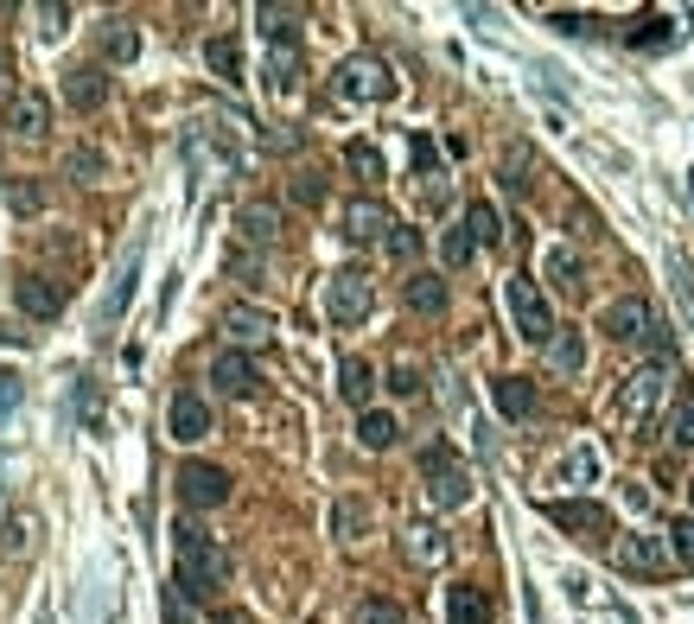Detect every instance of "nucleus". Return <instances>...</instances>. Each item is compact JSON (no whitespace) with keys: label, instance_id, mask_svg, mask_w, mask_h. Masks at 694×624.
<instances>
[{"label":"nucleus","instance_id":"13","mask_svg":"<svg viewBox=\"0 0 694 624\" xmlns=\"http://www.w3.org/2000/svg\"><path fill=\"white\" fill-rule=\"evenodd\" d=\"M166 427H173V440H204V434H211V402H204V396H198V389H179V396H173V414H166Z\"/></svg>","mask_w":694,"mask_h":624},{"label":"nucleus","instance_id":"46","mask_svg":"<svg viewBox=\"0 0 694 624\" xmlns=\"http://www.w3.org/2000/svg\"><path fill=\"white\" fill-rule=\"evenodd\" d=\"M20 402H26V376L20 369H0V414H13Z\"/></svg>","mask_w":694,"mask_h":624},{"label":"nucleus","instance_id":"54","mask_svg":"<svg viewBox=\"0 0 694 624\" xmlns=\"http://www.w3.org/2000/svg\"><path fill=\"white\" fill-rule=\"evenodd\" d=\"M567 472H574V478H580V484H586V478L599 472V466H592V452H586V446H580V452H574V459H567Z\"/></svg>","mask_w":694,"mask_h":624},{"label":"nucleus","instance_id":"42","mask_svg":"<svg viewBox=\"0 0 694 624\" xmlns=\"http://www.w3.org/2000/svg\"><path fill=\"white\" fill-rule=\"evenodd\" d=\"M357 624H408V612L396 599H364V605H357Z\"/></svg>","mask_w":694,"mask_h":624},{"label":"nucleus","instance_id":"4","mask_svg":"<svg viewBox=\"0 0 694 624\" xmlns=\"http://www.w3.org/2000/svg\"><path fill=\"white\" fill-rule=\"evenodd\" d=\"M504 299H510V319H516V338H522V344H542V351H549L554 344V313H549V294H542V287H536V281H529V274H510V281H504Z\"/></svg>","mask_w":694,"mask_h":624},{"label":"nucleus","instance_id":"25","mask_svg":"<svg viewBox=\"0 0 694 624\" xmlns=\"http://www.w3.org/2000/svg\"><path fill=\"white\" fill-rule=\"evenodd\" d=\"M338 396L351 408H369V396H376V369L364 364V357H344L338 364Z\"/></svg>","mask_w":694,"mask_h":624},{"label":"nucleus","instance_id":"19","mask_svg":"<svg viewBox=\"0 0 694 624\" xmlns=\"http://www.w3.org/2000/svg\"><path fill=\"white\" fill-rule=\"evenodd\" d=\"M402 554L414 561V567H446L452 542H446V529H434V522H414V529L402 535Z\"/></svg>","mask_w":694,"mask_h":624},{"label":"nucleus","instance_id":"1","mask_svg":"<svg viewBox=\"0 0 694 624\" xmlns=\"http://www.w3.org/2000/svg\"><path fill=\"white\" fill-rule=\"evenodd\" d=\"M669 376H675V364L650 357L644 369H631V376L619 382V396H612V421H619L631 440H644V434L657 427V408L669 402Z\"/></svg>","mask_w":694,"mask_h":624},{"label":"nucleus","instance_id":"47","mask_svg":"<svg viewBox=\"0 0 694 624\" xmlns=\"http://www.w3.org/2000/svg\"><path fill=\"white\" fill-rule=\"evenodd\" d=\"M529 173H536V160H529V153H510V160H504V185H510V191H529Z\"/></svg>","mask_w":694,"mask_h":624},{"label":"nucleus","instance_id":"5","mask_svg":"<svg viewBox=\"0 0 694 624\" xmlns=\"http://www.w3.org/2000/svg\"><path fill=\"white\" fill-rule=\"evenodd\" d=\"M421 478H427L434 510H459V504L472 497V478H466L459 452H452L446 440H427V446H421Z\"/></svg>","mask_w":694,"mask_h":624},{"label":"nucleus","instance_id":"31","mask_svg":"<svg viewBox=\"0 0 694 624\" xmlns=\"http://www.w3.org/2000/svg\"><path fill=\"white\" fill-rule=\"evenodd\" d=\"M549 364L561 369V376H580V369H586V338H580V331H554Z\"/></svg>","mask_w":694,"mask_h":624},{"label":"nucleus","instance_id":"29","mask_svg":"<svg viewBox=\"0 0 694 624\" xmlns=\"http://www.w3.org/2000/svg\"><path fill=\"white\" fill-rule=\"evenodd\" d=\"M0 198H7L13 217H38V211H45V185L38 179H7L0 185Z\"/></svg>","mask_w":694,"mask_h":624},{"label":"nucleus","instance_id":"12","mask_svg":"<svg viewBox=\"0 0 694 624\" xmlns=\"http://www.w3.org/2000/svg\"><path fill=\"white\" fill-rule=\"evenodd\" d=\"M223 331H230L236 351H249V344H268V338H274V319H268L261 306H249V299H236V306H223Z\"/></svg>","mask_w":694,"mask_h":624},{"label":"nucleus","instance_id":"27","mask_svg":"<svg viewBox=\"0 0 694 624\" xmlns=\"http://www.w3.org/2000/svg\"><path fill=\"white\" fill-rule=\"evenodd\" d=\"M256 26L268 45H299V7H261Z\"/></svg>","mask_w":694,"mask_h":624},{"label":"nucleus","instance_id":"28","mask_svg":"<svg viewBox=\"0 0 694 624\" xmlns=\"http://www.w3.org/2000/svg\"><path fill=\"white\" fill-rule=\"evenodd\" d=\"M268 90H281L287 96L293 83H299V45H268Z\"/></svg>","mask_w":694,"mask_h":624},{"label":"nucleus","instance_id":"33","mask_svg":"<svg viewBox=\"0 0 694 624\" xmlns=\"http://www.w3.org/2000/svg\"><path fill=\"white\" fill-rule=\"evenodd\" d=\"M466 229H472L478 249H497V243H504V223H497L491 204H466Z\"/></svg>","mask_w":694,"mask_h":624},{"label":"nucleus","instance_id":"45","mask_svg":"<svg viewBox=\"0 0 694 624\" xmlns=\"http://www.w3.org/2000/svg\"><path fill=\"white\" fill-rule=\"evenodd\" d=\"M77 414H83V427H90V434H103V414H96V382H90V376L77 382Z\"/></svg>","mask_w":694,"mask_h":624},{"label":"nucleus","instance_id":"2","mask_svg":"<svg viewBox=\"0 0 694 624\" xmlns=\"http://www.w3.org/2000/svg\"><path fill=\"white\" fill-rule=\"evenodd\" d=\"M173 554H179V574H173V580H179L191 599H211V592L230 580V554H223L198 522H179V529H173Z\"/></svg>","mask_w":694,"mask_h":624},{"label":"nucleus","instance_id":"8","mask_svg":"<svg viewBox=\"0 0 694 624\" xmlns=\"http://www.w3.org/2000/svg\"><path fill=\"white\" fill-rule=\"evenodd\" d=\"M179 504L185 510H217V504H230V472H223V466H204V459H185L179 466Z\"/></svg>","mask_w":694,"mask_h":624},{"label":"nucleus","instance_id":"7","mask_svg":"<svg viewBox=\"0 0 694 624\" xmlns=\"http://www.w3.org/2000/svg\"><path fill=\"white\" fill-rule=\"evenodd\" d=\"M369 306H376V287H369L364 268H338L326 281V319L331 326H364Z\"/></svg>","mask_w":694,"mask_h":624},{"label":"nucleus","instance_id":"26","mask_svg":"<svg viewBox=\"0 0 694 624\" xmlns=\"http://www.w3.org/2000/svg\"><path fill=\"white\" fill-rule=\"evenodd\" d=\"M331 535H338V542H364L369 535V504L364 497H338V510H331Z\"/></svg>","mask_w":694,"mask_h":624},{"label":"nucleus","instance_id":"36","mask_svg":"<svg viewBox=\"0 0 694 624\" xmlns=\"http://www.w3.org/2000/svg\"><path fill=\"white\" fill-rule=\"evenodd\" d=\"M624 38H631L637 51H662V45H675V20H669V13H650L637 33H624Z\"/></svg>","mask_w":694,"mask_h":624},{"label":"nucleus","instance_id":"34","mask_svg":"<svg viewBox=\"0 0 694 624\" xmlns=\"http://www.w3.org/2000/svg\"><path fill=\"white\" fill-rule=\"evenodd\" d=\"M103 58H109V64H134V58H141V33L115 20L109 33H103Z\"/></svg>","mask_w":694,"mask_h":624},{"label":"nucleus","instance_id":"17","mask_svg":"<svg viewBox=\"0 0 694 624\" xmlns=\"http://www.w3.org/2000/svg\"><path fill=\"white\" fill-rule=\"evenodd\" d=\"M389 229H396V217H389L376 198H357V204L344 211V236H351V243H389Z\"/></svg>","mask_w":694,"mask_h":624},{"label":"nucleus","instance_id":"57","mask_svg":"<svg viewBox=\"0 0 694 624\" xmlns=\"http://www.w3.org/2000/svg\"><path fill=\"white\" fill-rule=\"evenodd\" d=\"M211 624H243V612H217V619H211Z\"/></svg>","mask_w":694,"mask_h":624},{"label":"nucleus","instance_id":"21","mask_svg":"<svg viewBox=\"0 0 694 624\" xmlns=\"http://www.w3.org/2000/svg\"><path fill=\"white\" fill-rule=\"evenodd\" d=\"M491 402H497L504 421H529V414H536V382H529V376H497V382H491Z\"/></svg>","mask_w":694,"mask_h":624},{"label":"nucleus","instance_id":"32","mask_svg":"<svg viewBox=\"0 0 694 624\" xmlns=\"http://www.w3.org/2000/svg\"><path fill=\"white\" fill-rule=\"evenodd\" d=\"M669 440L694 446V389H689V382H682V389H675V402H669Z\"/></svg>","mask_w":694,"mask_h":624},{"label":"nucleus","instance_id":"53","mask_svg":"<svg viewBox=\"0 0 694 624\" xmlns=\"http://www.w3.org/2000/svg\"><path fill=\"white\" fill-rule=\"evenodd\" d=\"M554 33H592V20L586 13H554Z\"/></svg>","mask_w":694,"mask_h":624},{"label":"nucleus","instance_id":"20","mask_svg":"<svg viewBox=\"0 0 694 624\" xmlns=\"http://www.w3.org/2000/svg\"><path fill=\"white\" fill-rule=\"evenodd\" d=\"M446 624H491V592L472 587V580L446 587Z\"/></svg>","mask_w":694,"mask_h":624},{"label":"nucleus","instance_id":"52","mask_svg":"<svg viewBox=\"0 0 694 624\" xmlns=\"http://www.w3.org/2000/svg\"><path fill=\"white\" fill-rule=\"evenodd\" d=\"M230 274H236V281H243V287H256V256H243V249H236V256H230Z\"/></svg>","mask_w":694,"mask_h":624},{"label":"nucleus","instance_id":"9","mask_svg":"<svg viewBox=\"0 0 694 624\" xmlns=\"http://www.w3.org/2000/svg\"><path fill=\"white\" fill-rule=\"evenodd\" d=\"M612 567L631 574V580H662L669 574V549H662L657 535H619L612 542Z\"/></svg>","mask_w":694,"mask_h":624},{"label":"nucleus","instance_id":"48","mask_svg":"<svg viewBox=\"0 0 694 624\" xmlns=\"http://www.w3.org/2000/svg\"><path fill=\"white\" fill-rule=\"evenodd\" d=\"M389 256L414 261V256H421V229H402V223H396V229H389Z\"/></svg>","mask_w":694,"mask_h":624},{"label":"nucleus","instance_id":"15","mask_svg":"<svg viewBox=\"0 0 694 624\" xmlns=\"http://www.w3.org/2000/svg\"><path fill=\"white\" fill-rule=\"evenodd\" d=\"M64 103H71V109H103V103H109V71H103V64H77L71 76H64Z\"/></svg>","mask_w":694,"mask_h":624},{"label":"nucleus","instance_id":"50","mask_svg":"<svg viewBox=\"0 0 694 624\" xmlns=\"http://www.w3.org/2000/svg\"><path fill=\"white\" fill-rule=\"evenodd\" d=\"M389 389H396V396H421V369L396 364V369H389Z\"/></svg>","mask_w":694,"mask_h":624},{"label":"nucleus","instance_id":"3","mask_svg":"<svg viewBox=\"0 0 694 624\" xmlns=\"http://www.w3.org/2000/svg\"><path fill=\"white\" fill-rule=\"evenodd\" d=\"M599 331L605 338H619V344H650L662 364H675V344H669V326L657 319V306L644 294H624V299H612L605 313H599Z\"/></svg>","mask_w":694,"mask_h":624},{"label":"nucleus","instance_id":"37","mask_svg":"<svg viewBox=\"0 0 694 624\" xmlns=\"http://www.w3.org/2000/svg\"><path fill=\"white\" fill-rule=\"evenodd\" d=\"M542 274H549L554 287H561V294H574V287H580V274H586V268H580V256H574V249H554Z\"/></svg>","mask_w":694,"mask_h":624},{"label":"nucleus","instance_id":"16","mask_svg":"<svg viewBox=\"0 0 694 624\" xmlns=\"http://www.w3.org/2000/svg\"><path fill=\"white\" fill-rule=\"evenodd\" d=\"M134 281H141V243L128 249V261H121V274H115V287L103 294V306H96V326L109 331L121 313H128V299H134Z\"/></svg>","mask_w":694,"mask_h":624},{"label":"nucleus","instance_id":"51","mask_svg":"<svg viewBox=\"0 0 694 624\" xmlns=\"http://www.w3.org/2000/svg\"><path fill=\"white\" fill-rule=\"evenodd\" d=\"M38 20H45L38 33H45V38H58V33H64V20H71V7H38Z\"/></svg>","mask_w":694,"mask_h":624},{"label":"nucleus","instance_id":"58","mask_svg":"<svg viewBox=\"0 0 694 624\" xmlns=\"http://www.w3.org/2000/svg\"><path fill=\"white\" fill-rule=\"evenodd\" d=\"M689 504H694V484H689Z\"/></svg>","mask_w":694,"mask_h":624},{"label":"nucleus","instance_id":"38","mask_svg":"<svg viewBox=\"0 0 694 624\" xmlns=\"http://www.w3.org/2000/svg\"><path fill=\"white\" fill-rule=\"evenodd\" d=\"M344 166H351V173H357L364 185L383 179V153L369 148V141H351V148H344Z\"/></svg>","mask_w":694,"mask_h":624},{"label":"nucleus","instance_id":"40","mask_svg":"<svg viewBox=\"0 0 694 624\" xmlns=\"http://www.w3.org/2000/svg\"><path fill=\"white\" fill-rule=\"evenodd\" d=\"M472 256H478L472 229H466V223H459V229H446V243H439V261H446V268H466Z\"/></svg>","mask_w":694,"mask_h":624},{"label":"nucleus","instance_id":"14","mask_svg":"<svg viewBox=\"0 0 694 624\" xmlns=\"http://www.w3.org/2000/svg\"><path fill=\"white\" fill-rule=\"evenodd\" d=\"M7 128H13L20 141H45V128H51V103H45V90H20L13 109H7Z\"/></svg>","mask_w":694,"mask_h":624},{"label":"nucleus","instance_id":"43","mask_svg":"<svg viewBox=\"0 0 694 624\" xmlns=\"http://www.w3.org/2000/svg\"><path fill=\"white\" fill-rule=\"evenodd\" d=\"M103 173H109V160H103V153H96V148H77V153H71V179L96 185V179H103Z\"/></svg>","mask_w":694,"mask_h":624},{"label":"nucleus","instance_id":"55","mask_svg":"<svg viewBox=\"0 0 694 624\" xmlns=\"http://www.w3.org/2000/svg\"><path fill=\"white\" fill-rule=\"evenodd\" d=\"M0 344H33V331H20V326H7V319H0Z\"/></svg>","mask_w":694,"mask_h":624},{"label":"nucleus","instance_id":"18","mask_svg":"<svg viewBox=\"0 0 694 624\" xmlns=\"http://www.w3.org/2000/svg\"><path fill=\"white\" fill-rule=\"evenodd\" d=\"M402 299H408V313H421V319H439L446 313V274H427V268H414L408 274V287H402Z\"/></svg>","mask_w":694,"mask_h":624},{"label":"nucleus","instance_id":"10","mask_svg":"<svg viewBox=\"0 0 694 624\" xmlns=\"http://www.w3.org/2000/svg\"><path fill=\"white\" fill-rule=\"evenodd\" d=\"M542 510H549V522L567 529V535H586V542L612 535V516H605V504H592V497H554V504H542Z\"/></svg>","mask_w":694,"mask_h":624},{"label":"nucleus","instance_id":"44","mask_svg":"<svg viewBox=\"0 0 694 624\" xmlns=\"http://www.w3.org/2000/svg\"><path fill=\"white\" fill-rule=\"evenodd\" d=\"M293 204L319 211V204H326V179H319V173H299V179H293Z\"/></svg>","mask_w":694,"mask_h":624},{"label":"nucleus","instance_id":"35","mask_svg":"<svg viewBox=\"0 0 694 624\" xmlns=\"http://www.w3.org/2000/svg\"><path fill=\"white\" fill-rule=\"evenodd\" d=\"M0 542H7V554H33L38 549V516L33 510H13V516H7V535H0Z\"/></svg>","mask_w":694,"mask_h":624},{"label":"nucleus","instance_id":"41","mask_svg":"<svg viewBox=\"0 0 694 624\" xmlns=\"http://www.w3.org/2000/svg\"><path fill=\"white\" fill-rule=\"evenodd\" d=\"M669 561H675V567H694V516L669 522Z\"/></svg>","mask_w":694,"mask_h":624},{"label":"nucleus","instance_id":"56","mask_svg":"<svg viewBox=\"0 0 694 624\" xmlns=\"http://www.w3.org/2000/svg\"><path fill=\"white\" fill-rule=\"evenodd\" d=\"M7 76H13V58H7V45H0V83H7Z\"/></svg>","mask_w":694,"mask_h":624},{"label":"nucleus","instance_id":"24","mask_svg":"<svg viewBox=\"0 0 694 624\" xmlns=\"http://www.w3.org/2000/svg\"><path fill=\"white\" fill-rule=\"evenodd\" d=\"M236 229H243L249 249H274V236H281V211H274V204H249V211L236 217Z\"/></svg>","mask_w":694,"mask_h":624},{"label":"nucleus","instance_id":"22","mask_svg":"<svg viewBox=\"0 0 694 624\" xmlns=\"http://www.w3.org/2000/svg\"><path fill=\"white\" fill-rule=\"evenodd\" d=\"M20 306L33 313V319H58V306H64V287L51 281V274H20Z\"/></svg>","mask_w":694,"mask_h":624},{"label":"nucleus","instance_id":"49","mask_svg":"<svg viewBox=\"0 0 694 624\" xmlns=\"http://www.w3.org/2000/svg\"><path fill=\"white\" fill-rule=\"evenodd\" d=\"M414 166H421V179H439V148L427 134H414Z\"/></svg>","mask_w":694,"mask_h":624},{"label":"nucleus","instance_id":"11","mask_svg":"<svg viewBox=\"0 0 694 624\" xmlns=\"http://www.w3.org/2000/svg\"><path fill=\"white\" fill-rule=\"evenodd\" d=\"M211 382H217V396H230V402H243V396H256L261 369L249 351H217V364H211Z\"/></svg>","mask_w":694,"mask_h":624},{"label":"nucleus","instance_id":"6","mask_svg":"<svg viewBox=\"0 0 694 624\" xmlns=\"http://www.w3.org/2000/svg\"><path fill=\"white\" fill-rule=\"evenodd\" d=\"M344 103H389L396 96V76H389V64L376 58V51H357V58H344L338 64V83H331Z\"/></svg>","mask_w":694,"mask_h":624},{"label":"nucleus","instance_id":"30","mask_svg":"<svg viewBox=\"0 0 694 624\" xmlns=\"http://www.w3.org/2000/svg\"><path fill=\"white\" fill-rule=\"evenodd\" d=\"M204 64H211L223 83H236V76H243V45H236L230 33H217L211 45H204Z\"/></svg>","mask_w":694,"mask_h":624},{"label":"nucleus","instance_id":"59","mask_svg":"<svg viewBox=\"0 0 694 624\" xmlns=\"http://www.w3.org/2000/svg\"><path fill=\"white\" fill-rule=\"evenodd\" d=\"M689 191H694V173H689Z\"/></svg>","mask_w":694,"mask_h":624},{"label":"nucleus","instance_id":"39","mask_svg":"<svg viewBox=\"0 0 694 624\" xmlns=\"http://www.w3.org/2000/svg\"><path fill=\"white\" fill-rule=\"evenodd\" d=\"M160 612H166V624H198V612H191V592H185L179 580H166V587H160Z\"/></svg>","mask_w":694,"mask_h":624},{"label":"nucleus","instance_id":"23","mask_svg":"<svg viewBox=\"0 0 694 624\" xmlns=\"http://www.w3.org/2000/svg\"><path fill=\"white\" fill-rule=\"evenodd\" d=\"M357 440H364L369 452H389V446L402 440V421H396L389 408H364V414H357Z\"/></svg>","mask_w":694,"mask_h":624}]
</instances>
